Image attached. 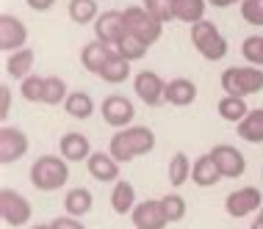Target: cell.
Masks as SVG:
<instances>
[{
    "mask_svg": "<svg viewBox=\"0 0 263 229\" xmlns=\"http://www.w3.org/2000/svg\"><path fill=\"white\" fill-rule=\"evenodd\" d=\"M155 149V133L144 124H130L125 130H117L111 135L108 152L117 163H133L136 157H144Z\"/></svg>",
    "mask_w": 263,
    "mask_h": 229,
    "instance_id": "cell-1",
    "label": "cell"
},
{
    "mask_svg": "<svg viewBox=\"0 0 263 229\" xmlns=\"http://www.w3.org/2000/svg\"><path fill=\"white\" fill-rule=\"evenodd\" d=\"M31 185L42 193H53L64 188L69 182V160H64L61 155H42L31 163Z\"/></svg>",
    "mask_w": 263,
    "mask_h": 229,
    "instance_id": "cell-2",
    "label": "cell"
},
{
    "mask_svg": "<svg viewBox=\"0 0 263 229\" xmlns=\"http://www.w3.org/2000/svg\"><path fill=\"white\" fill-rule=\"evenodd\" d=\"M219 86H222L224 94L233 97H252L263 91V69L252 67V64H244V67H227L222 77H219Z\"/></svg>",
    "mask_w": 263,
    "mask_h": 229,
    "instance_id": "cell-3",
    "label": "cell"
},
{
    "mask_svg": "<svg viewBox=\"0 0 263 229\" xmlns=\"http://www.w3.org/2000/svg\"><path fill=\"white\" fill-rule=\"evenodd\" d=\"M191 45H194V50L205 61H222L230 53L227 39L222 36L219 25H213L211 19H202V23L191 25Z\"/></svg>",
    "mask_w": 263,
    "mask_h": 229,
    "instance_id": "cell-4",
    "label": "cell"
},
{
    "mask_svg": "<svg viewBox=\"0 0 263 229\" xmlns=\"http://www.w3.org/2000/svg\"><path fill=\"white\" fill-rule=\"evenodd\" d=\"M125 25H127V33H133V36H139L141 41H147V45H155L161 36H163V23L153 17L150 11L144 9V6H125Z\"/></svg>",
    "mask_w": 263,
    "mask_h": 229,
    "instance_id": "cell-5",
    "label": "cell"
},
{
    "mask_svg": "<svg viewBox=\"0 0 263 229\" xmlns=\"http://www.w3.org/2000/svg\"><path fill=\"white\" fill-rule=\"evenodd\" d=\"M0 218L6 226H28L33 218V207L20 191L3 188L0 191Z\"/></svg>",
    "mask_w": 263,
    "mask_h": 229,
    "instance_id": "cell-6",
    "label": "cell"
},
{
    "mask_svg": "<svg viewBox=\"0 0 263 229\" xmlns=\"http://www.w3.org/2000/svg\"><path fill=\"white\" fill-rule=\"evenodd\" d=\"M133 91H136V97L147 105V108H161V105H166V80H163L158 72H150V69L136 72V77H133Z\"/></svg>",
    "mask_w": 263,
    "mask_h": 229,
    "instance_id": "cell-7",
    "label": "cell"
},
{
    "mask_svg": "<svg viewBox=\"0 0 263 229\" xmlns=\"http://www.w3.org/2000/svg\"><path fill=\"white\" fill-rule=\"evenodd\" d=\"M260 207H263V191L255 188V185L236 188L233 193H227V199H224V210L230 218H247L252 213H258Z\"/></svg>",
    "mask_w": 263,
    "mask_h": 229,
    "instance_id": "cell-8",
    "label": "cell"
},
{
    "mask_svg": "<svg viewBox=\"0 0 263 229\" xmlns=\"http://www.w3.org/2000/svg\"><path fill=\"white\" fill-rule=\"evenodd\" d=\"M100 111H103V121L111 124L114 130H125V127H130L133 119H136V105L122 94H108L103 99Z\"/></svg>",
    "mask_w": 263,
    "mask_h": 229,
    "instance_id": "cell-9",
    "label": "cell"
},
{
    "mask_svg": "<svg viewBox=\"0 0 263 229\" xmlns=\"http://www.w3.org/2000/svg\"><path fill=\"white\" fill-rule=\"evenodd\" d=\"M211 157H213V163L219 166V171H222V180H238V177H244L247 157H244L241 149H236L233 144H216L211 149Z\"/></svg>",
    "mask_w": 263,
    "mask_h": 229,
    "instance_id": "cell-10",
    "label": "cell"
},
{
    "mask_svg": "<svg viewBox=\"0 0 263 229\" xmlns=\"http://www.w3.org/2000/svg\"><path fill=\"white\" fill-rule=\"evenodd\" d=\"M95 39H100L105 41V45H111V47H117L119 41H122L127 36V25H125V14L122 11H100V17L95 19Z\"/></svg>",
    "mask_w": 263,
    "mask_h": 229,
    "instance_id": "cell-11",
    "label": "cell"
},
{
    "mask_svg": "<svg viewBox=\"0 0 263 229\" xmlns=\"http://www.w3.org/2000/svg\"><path fill=\"white\" fill-rule=\"evenodd\" d=\"M130 221L136 229H166V224H169L161 199H144V202H139L130 213Z\"/></svg>",
    "mask_w": 263,
    "mask_h": 229,
    "instance_id": "cell-12",
    "label": "cell"
},
{
    "mask_svg": "<svg viewBox=\"0 0 263 229\" xmlns=\"http://www.w3.org/2000/svg\"><path fill=\"white\" fill-rule=\"evenodd\" d=\"M28 155V135L20 130V127H0V163L9 166V163H17Z\"/></svg>",
    "mask_w": 263,
    "mask_h": 229,
    "instance_id": "cell-13",
    "label": "cell"
},
{
    "mask_svg": "<svg viewBox=\"0 0 263 229\" xmlns=\"http://www.w3.org/2000/svg\"><path fill=\"white\" fill-rule=\"evenodd\" d=\"M28 28L20 17L14 14H0V50L3 53H17L28 47Z\"/></svg>",
    "mask_w": 263,
    "mask_h": 229,
    "instance_id": "cell-14",
    "label": "cell"
},
{
    "mask_svg": "<svg viewBox=\"0 0 263 229\" xmlns=\"http://www.w3.org/2000/svg\"><path fill=\"white\" fill-rule=\"evenodd\" d=\"M114 53H117V47L105 45V41H100V39H91V41H86V45L81 47V64H83L86 72L100 75V69L108 64V58Z\"/></svg>",
    "mask_w": 263,
    "mask_h": 229,
    "instance_id": "cell-15",
    "label": "cell"
},
{
    "mask_svg": "<svg viewBox=\"0 0 263 229\" xmlns=\"http://www.w3.org/2000/svg\"><path fill=\"white\" fill-rule=\"evenodd\" d=\"M91 152H95V149H91V141H89V135H83V133H75V130L64 133L61 141H59V155L69 163L89 160Z\"/></svg>",
    "mask_w": 263,
    "mask_h": 229,
    "instance_id": "cell-16",
    "label": "cell"
},
{
    "mask_svg": "<svg viewBox=\"0 0 263 229\" xmlns=\"http://www.w3.org/2000/svg\"><path fill=\"white\" fill-rule=\"evenodd\" d=\"M119 166H122V163L114 160L111 152H91L89 160H86L89 174L95 177L97 182H117L119 180Z\"/></svg>",
    "mask_w": 263,
    "mask_h": 229,
    "instance_id": "cell-17",
    "label": "cell"
},
{
    "mask_svg": "<svg viewBox=\"0 0 263 229\" xmlns=\"http://www.w3.org/2000/svg\"><path fill=\"white\" fill-rule=\"evenodd\" d=\"M197 99V83L189 77H172L166 83V102L175 108H189Z\"/></svg>",
    "mask_w": 263,
    "mask_h": 229,
    "instance_id": "cell-18",
    "label": "cell"
},
{
    "mask_svg": "<svg viewBox=\"0 0 263 229\" xmlns=\"http://www.w3.org/2000/svg\"><path fill=\"white\" fill-rule=\"evenodd\" d=\"M219 180H222V171H219L216 163H213L211 152L197 157L194 166H191V182H194L197 188H211V185H216Z\"/></svg>",
    "mask_w": 263,
    "mask_h": 229,
    "instance_id": "cell-19",
    "label": "cell"
},
{
    "mask_svg": "<svg viewBox=\"0 0 263 229\" xmlns=\"http://www.w3.org/2000/svg\"><path fill=\"white\" fill-rule=\"evenodd\" d=\"M136 204H139V199H136L133 182H127V180L114 182V188H111V210L117 213V216H130Z\"/></svg>",
    "mask_w": 263,
    "mask_h": 229,
    "instance_id": "cell-20",
    "label": "cell"
},
{
    "mask_svg": "<svg viewBox=\"0 0 263 229\" xmlns=\"http://www.w3.org/2000/svg\"><path fill=\"white\" fill-rule=\"evenodd\" d=\"M33 61H36V53L31 47L9 53V58H6V75L14 77V80H25L28 75H33Z\"/></svg>",
    "mask_w": 263,
    "mask_h": 229,
    "instance_id": "cell-21",
    "label": "cell"
},
{
    "mask_svg": "<svg viewBox=\"0 0 263 229\" xmlns=\"http://www.w3.org/2000/svg\"><path fill=\"white\" fill-rule=\"evenodd\" d=\"M91 207H95V196H91L89 188H69L64 193V210H67V216L83 218L91 213Z\"/></svg>",
    "mask_w": 263,
    "mask_h": 229,
    "instance_id": "cell-22",
    "label": "cell"
},
{
    "mask_svg": "<svg viewBox=\"0 0 263 229\" xmlns=\"http://www.w3.org/2000/svg\"><path fill=\"white\" fill-rule=\"evenodd\" d=\"M236 133L247 144H263V108H252L236 124Z\"/></svg>",
    "mask_w": 263,
    "mask_h": 229,
    "instance_id": "cell-23",
    "label": "cell"
},
{
    "mask_svg": "<svg viewBox=\"0 0 263 229\" xmlns=\"http://www.w3.org/2000/svg\"><path fill=\"white\" fill-rule=\"evenodd\" d=\"M64 111L69 113L72 119H91L95 116V99H91L89 91H69V97H67V102H64Z\"/></svg>",
    "mask_w": 263,
    "mask_h": 229,
    "instance_id": "cell-24",
    "label": "cell"
},
{
    "mask_svg": "<svg viewBox=\"0 0 263 229\" xmlns=\"http://www.w3.org/2000/svg\"><path fill=\"white\" fill-rule=\"evenodd\" d=\"M100 77L103 83H108V86H119V83H125L127 77H130V61L127 58H122L119 53H114L111 58H108V64L100 69Z\"/></svg>",
    "mask_w": 263,
    "mask_h": 229,
    "instance_id": "cell-25",
    "label": "cell"
},
{
    "mask_svg": "<svg viewBox=\"0 0 263 229\" xmlns=\"http://www.w3.org/2000/svg\"><path fill=\"white\" fill-rule=\"evenodd\" d=\"M100 0H69L67 14L75 25H95V19L100 17Z\"/></svg>",
    "mask_w": 263,
    "mask_h": 229,
    "instance_id": "cell-26",
    "label": "cell"
},
{
    "mask_svg": "<svg viewBox=\"0 0 263 229\" xmlns=\"http://www.w3.org/2000/svg\"><path fill=\"white\" fill-rule=\"evenodd\" d=\"M208 0H175V19L186 25H197L205 19Z\"/></svg>",
    "mask_w": 263,
    "mask_h": 229,
    "instance_id": "cell-27",
    "label": "cell"
},
{
    "mask_svg": "<svg viewBox=\"0 0 263 229\" xmlns=\"http://www.w3.org/2000/svg\"><path fill=\"white\" fill-rule=\"evenodd\" d=\"M216 111H219V116H222L224 121H230V124H238V121L244 119V116H247V113H250L252 108L247 105V99H244V97L224 94L222 99H219Z\"/></svg>",
    "mask_w": 263,
    "mask_h": 229,
    "instance_id": "cell-28",
    "label": "cell"
},
{
    "mask_svg": "<svg viewBox=\"0 0 263 229\" xmlns=\"http://www.w3.org/2000/svg\"><path fill=\"white\" fill-rule=\"evenodd\" d=\"M69 97L67 80L59 75H47L45 77V94H42V105H64Z\"/></svg>",
    "mask_w": 263,
    "mask_h": 229,
    "instance_id": "cell-29",
    "label": "cell"
},
{
    "mask_svg": "<svg viewBox=\"0 0 263 229\" xmlns=\"http://www.w3.org/2000/svg\"><path fill=\"white\" fill-rule=\"evenodd\" d=\"M191 166L194 163L189 160L186 152H175L172 160H169V185H175V188L186 185L191 180Z\"/></svg>",
    "mask_w": 263,
    "mask_h": 229,
    "instance_id": "cell-30",
    "label": "cell"
},
{
    "mask_svg": "<svg viewBox=\"0 0 263 229\" xmlns=\"http://www.w3.org/2000/svg\"><path fill=\"white\" fill-rule=\"evenodd\" d=\"M147 50H150V45H147V41H141L139 36H133V33H127V36L119 41L117 45V53L122 55V58H127V61H141L147 55Z\"/></svg>",
    "mask_w": 263,
    "mask_h": 229,
    "instance_id": "cell-31",
    "label": "cell"
},
{
    "mask_svg": "<svg viewBox=\"0 0 263 229\" xmlns=\"http://www.w3.org/2000/svg\"><path fill=\"white\" fill-rule=\"evenodd\" d=\"M241 55H244L247 64L263 69V36L260 33H252V36H247L241 41Z\"/></svg>",
    "mask_w": 263,
    "mask_h": 229,
    "instance_id": "cell-32",
    "label": "cell"
},
{
    "mask_svg": "<svg viewBox=\"0 0 263 229\" xmlns=\"http://www.w3.org/2000/svg\"><path fill=\"white\" fill-rule=\"evenodd\" d=\"M161 202H163V210H166L169 224H177V221L186 218L189 204H186V199H183L180 193H166V196H161Z\"/></svg>",
    "mask_w": 263,
    "mask_h": 229,
    "instance_id": "cell-33",
    "label": "cell"
},
{
    "mask_svg": "<svg viewBox=\"0 0 263 229\" xmlns=\"http://www.w3.org/2000/svg\"><path fill=\"white\" fill-rule=\"evenodd\" d=\"M20 94L25 102H42L45 94V77L42 75H28L25 80H20Z\"/></svg>",
    "mask_w": 263,
    "mask_h": 229,
    "instance_id": "cell-34",
    "label": "cell"
},
{
    "mask_svg": "<svg viewBox=\"0 0 263 229\" xmlns=\"http://www.w3.org/2000/svg\"><path fill=\"white\" fill-rule=\"evenodd\" d=\"M141 6H144V9L163 25L175 19V0H144Z\"/></svg>",
    "mask_w": 263,
    "mask_h": 229,
    "instance_id": "cell-35",
    "label": "cell"
},
{
    "mask_svg": "<svg viewBox=\"0 0 263 229\" xmlns=\"http://www.w3.org/2000/svg\"><path fill=\"white\" fill-rule=\"evenodd\" d=\"M238 9H241V19L247 25L263 28V0H244Z\"/></svg>",
    "mask_w": 263,
    "mask_h": 229,
    "instance_id": "cell-36",
    "label": "cell"
},
{
    "mask_svg": "<svg viewBox=\"0 0 263 229\" xmlns=\"http://www.w3.org/2000/svg\"><path fill=\"white\" fill-rule=\"evenodd\" d=\"M50 226H53V229H86L81 218H72V216H59V218H53Z\"/></svg>",
    "mask_w": 263,
    "mask_h": 229,
    "instance_id": "cell-37",
    "label": "cell"
},
{
    "mask_svg": "<svg viewBox=\"0 0 263 229\" xmlns=\"http://www.w3.org/2000/svg\"><path fill=\"white\" fill-rule=\"evenodd\" d=\"M9 111H11V89L3 83L0 86V119L9 116Z\"/></svg>",
    "mask_w": 263,
    "mask_h": 229,
    "instance_id": "cell-38",
    "label": "cell"
},
{
    "mask_svg": "<svg viewBox=\"0 0 263 229\" xmlns=\"http://www.w3.org/2000/svg\"><path fill=\"white\" fill-rule=\"evenodd\" d=\"M25 6H28V9H31V11H50L53 9V6H55V0H25Z\"/></svg>",
    "mask_w": 263,
    "mask_h": 229,
    "instance_id": "cell-39",
    "label": "cell"
},
{
    "mask_svg": "<svg viewBox=\"0 0 263 229\" xmlns=\"http://www.w3.org/2000/svg\"><path fill=\"white\" fill-rule=\"evenodd\" d=\"M244 0H208V6L213 9H230V6H241Z\"/></svg>",
    "mask_w": 263,
    "mask_h": 229,
    "instance_id": "cell-40",
    "label": "cell"
},
{
    "mask_svg": "<svg viewBox=\"0 0 263 229\" xmlns=\"http://www.w3.org/2000/svg\"><path fill=\"white\" fill-rule=\"evenodd\" d=\"M250 229H263V218L258 216V218H255V221H252V226H250Z\"/></svg>",
    "mask_w": 263,
    "mask_h": 229,
    "instance_id": "cell-41",
    "label": "cell"
},
{
    "mask_svg": "<svg viewBox=\"0 0 263 229\" xmlns=\"http://www.w3.org/2000/svg\"><path fill=\"white\" fill-rule=\"evenodd\" d=\"M28 229H53L50 224H33V226H28Z\"/></svg>",
    "mask_w": 263,
    "mask_h": 229,
    "instance_id": "cell-42",
    "label": "cell"
},
{
    "mask_svg": "<svg viewBox=\"0 0 263 229\" xmlns=\"http://www.w3.org/2000/svg\"><path fill=\"white\" fill-rule=\"evenodd\" d=\"M258 216H260V218H263V207H260V210H258Z\"/></svg>",
    "mask_w": 263,
    "mask_h": 229,
    "instance_id": "cell-43",
    "label": "cell"
},
{
    "mask_svg": "<svg viewBox=\"0 0 263 229\" xmlns=\"http://www.w3.org/2000/svg\"><path fill=\"white\" fill-rule=\"evenodd\" d=\"M260 180H263V174H260Z\"/></svg>",
    "mask_w": 263,
    "mask_h": 229,
    "instance_id": "cell-44",
    "label": "cell"
},
{
    "mask_svg": "<svg viewBox=\"0 0 263 229\" xmlns=\"http://www.w3.org/2000/svg\"><path fill=\"white\" fill-rule=\"evenodd\" d=\"M100 3H103V0H100Z\"/></svg>",
    "mask_w": 263,
    "mask_h": 229,
    "instance_id": "cell-45",
    "label": "cell"
}]
</instances>
